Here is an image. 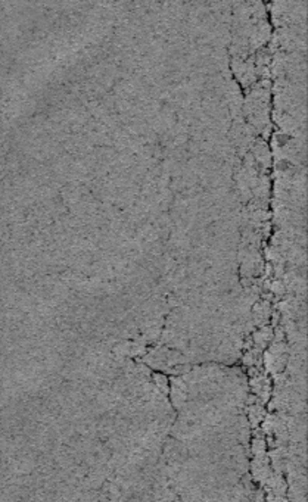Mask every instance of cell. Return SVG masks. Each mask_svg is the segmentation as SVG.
Segmentation results:
<instances>
[{
  "mask_svg": "<svg viewBox=\"0 0 308 502\" xmlns=\"http://www.w3.org/2000/svg\"><path fill=\"white\" fill-rule=\"evenodd\" d=\"M248 413H249V420H251V424H252V426H257V424H258L260 421H263L264 417H265V411H264L263 407H260V405H251L249 410H248Z\"/></svg>",
  "mask_w": 308,
  "mask_h": 502,
  "instance_id": "6da1fadb",
  "label": "cell"
},
{
  "mask_svg": "<svg viewBox=\"0 0 308 502\" xmlns=\"http://www.w3.org/2000/svg\"><path fill=\"white\" fill-rule=\"evenodd\" d=\"M267 502H286V500L283 498V497H277V495H271V497H268L267 500H265Z\"/></svg>",
  "mask_w": 308,
  "mask_h": 502,
  "instance_id": "7a4b0ae2",
  "label": "cell"
}]
</instances>
